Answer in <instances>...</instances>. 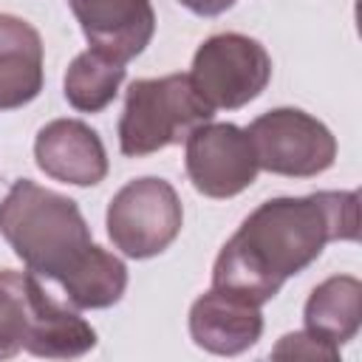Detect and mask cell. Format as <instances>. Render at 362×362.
<instances>
[{
    "instance_id": "cell-1",
    "label": "cell",
    "mask_w": 362,
    "mask_h": 362,
    "mask_svg": "<svg viewBox=\"0 0 362 362\" xmlns=\"http://www.w3.org/2000/svg\"><path fill=\"white\" fill-rule=\"evenodd\" d=\"M356 238L359 195L354 189L263 201L221 246L212 266V288L263 305L291 274L311 266L325 243Z\"/></svg>"
},
{
    "instance_id": "cell-2",
    "label": "cell",
    "mask_w": 362,
    "mask_h": 362,
    "mask_svg": "<svg viewBox=\"0 0 362 362\" xmlns=\"http://www.w3.org/2000/svg\"><path fill=\"white\" fill-rule=\"evenodd\" d=\"M0 235L31 274L57 280L59 288L96 252L76 201L31 178L14 181L0 201Z\"/></svg>"
},
{
    "instance_id": "cell-3",
    "label": "cell",
    "mask_w": 362,
    "mask_h": 362,
    "mask_svg": "<svg viewBox=\"0 0 362 362\" xmlns=\"http://www.w3.org/2000/svg\"><path fill=\"white\" fill-rule=\"evenodd\" d=\"M215 110L198 96L189 74H167L158 79H136L124 96L119 119V150L130 158L150 156L206 124Z\"/></svg>"
},
{
    "instance_id": "cell-4",
    "label": "cell",
    "mask_w": 362,
    "mask_h": 362,
    "mask_svg": "<svg viewBox=\"0 0 362 362\" xmlns=\"http://www.w3.org/2000/svg\"><path fill=\"white\" fill-rule=\"evenodd\" d=\"M272 79L269 51L246 34H215L192 57L189 82L212 110H235L257 99Z\"/></svg>"
},
{
    "instance_id": "cell-5",
    "label": "cell",
    "mask_w": 362,
    "mask_h": 362,
    "mask_svg": "<svg viewBox=\"0 0 362 362\" xmlns=\"http://www.w3.org/2000/svg\"><path fill=\"white\" fill-rule=\"evenodd\" d=\"M105 223L122 255L144 260L161 255L178 238L184 223L181 198L164 178H136L110 198Z\"/></svg>"
},
{
    "instance_id": "cell-6",
    "label": "cell",
    "mask_w": 362,
    "mask_h": 362,
    "mask_svg": "<svg viewBox=\"0 0 362 362\" xmlns=\"http://www.w3.org/2000/svg\"><path fill=\"white\" fill-rule=\"evenodd\" d=\"M249 139L260 170L288 178H311L325 173L337 158L334 133L297 107H277L249 124Z\"/></svg>"
},
{
    "instance_id": "cell-7",
    "label": "cell",
    "mask_w": 362,
    "mask_h": 362,
    "mask_svg": "<svg viewBox=\"0 0 362 362\" xmlns=\"http://www.w3.org/2000/svg\"><path fill=\"white\" fill-rule=\"evenodd\" d=\"M252 139L229 122H206L187 136V175L206 198H232L257 175Z\"/></svg>"
},
{
    "instance_id": "cell-8",
    "label": "cell",
    "mask_w": 362,
    "mask_h": 362,
    "mask_svg": "<svg viewBox=\"0 0 362 362\" xmlns=\"http://www.w3.org/2000/svg\"><path fill=\"white\" fill-rule=\"evenodd\" d=\"M93 51L127 62L139 57L156 31L150 0H68Z\"/></svg>"
},
{
    "instance_id": "cell-9",
    "label": "cell",
    "mask_w": 362,
    "mask_h": 362,
    "mask_svg": "<svg viewBox=\"0 0 362 362\" xmlns=\"http://www.w3.org/2000/svg\"><path fill=\"white\" fill-rule=\"evenodd\" d=\"M37 167L54 181L93 187L107 175V153L96 130L79 119H54L34 139Z\"/></svg>"
},
{
    "instance_id": "cell-10",
    "label": "cell",
    "mask_w": 362,
    "mask_h": 362,
    "mask_svg": "<svg viewBox=\"0 0 362 362\" xmlns=\"http://www.w3.org/2000/svg\"><path fill=\"white\" fill-rule=\"evenodd\" d=\"M192 342L218 356H235L249 351L263 334L260 305L212 288L201 294L189 308Z\"/></svg>"
},
{
    "instance_id": "cell-11",
    "label": "cell",
    "mask_w": 362,
    "mask_h": 362,
    "mask_svg": "<svg viewBox=\"0 0 362 362\" xmlns=\"http://www.w3.org/2000/svg\"><path fill=\"white\" fill-rule=\"evenodd\" d=\"M42 90L40 31L14 14H0V110H14Z\"/></svg>"
},
{
    "instance_id": "cell-12",
    "label": "cell",
    "mask_w": 362,
    "mask_h": 362,
    "mask_svg": "<svg viewBox=\"0 0 362 362\" xmlns=\"http://www.w3.org/2000/svg\"><path fill=\"white\" fill-rule=\"evenodd\" d=\"M305 331L331 345H345L356 337L362 322V283L351 274L322 280L305 300Z\"/></svg>"
},
{
    "instance_id": "cell-13",
    "label": "cell",
    "mask_w": 362,
    "mask_h": 362,
    "mask_svg": "<svg viewBox=\"0 0 362 362\" xmlns=\"http://www.w3.org/2000/svg\"><path fill=\"white\" fill-rule=\"evenodd\" d=\"M93 345H96V331L76 311L57 303L42 288L37 297L25 351L34 356H48V359H71V356L88 354Z\"/></svg>"
},
{
    "instance_id": "cell-14",
    "label": "cell",
    "mask_w": 362,
    "mask_h": 362,
    "mask_svg": "<svg viewBox=\"0 0 362 362\" xmlns=\"http://www.w3.org/2000/svg\"><path fill=\"white\" fill-rule=\"evenodd\" d=\"M124 79V65L88 48L82 51L65 71V99L71 107L82 113H99L105 110Z\"/></svg>"
},
{
    "instance_id": "cell-15",
    "label": "cell",
    "mask_w": 362,
    "mask_h": 362,
    "mask_svg": "<svg viewBox=\"0 0 362 362\" xmlns=\"http://www.w3.org/2000/svg\"><path fill=\"white\" fill-rule=\"evenodd\" d=\"M40 291L42 286L31 272L0 269V359L25 348Z\"/></svg>"
},
{
    "instance_id": "cell-16",
    "label": "cell",
    "mask_w": 362,
    "mask_h": 362,
    "mask_svg": "<svg viewBox=\"0 0 362 362\" xmlns=\"http://www.w3.org/2000/svg\"><path fill=\"white\" fill-rule=\"evenodd\" d=\"M124 288H127V266L102 246H96L90 260L62 286L74 308H107L122 300Z\"/></svg>"
},
{
    "instance_id": "cell-17",
    "label": "cell",
    "mask_w": 362,
    "mask_h": 362,
    "mask_svg": "<svg viewBox=\"0 0 362 362\" xmlns=\"http://www.w3.org/2000/svg\"><path fill=\"white\" fill-rule=\"evenodd\" d=\"M272 359H311V362H334L339 359V348L320 339L311 331H294L286 334L274 348Z\"/></svg>"
},
{
    "instance_id": "cell-18",
    "label": "cell",
    "mask_w": 362,
    "mask_h": 362,
    "mask_svg": "<svg viewBox=\"0 0 362 362\" xmlns=\"http://www.w3.org/2000/svg\"><path fill=\"white\" fill-rule=\"evenodd\" d=\"M184 8H189L198 17H215L235 6V0H178Z\"/></svg>"
}]
</instances>
